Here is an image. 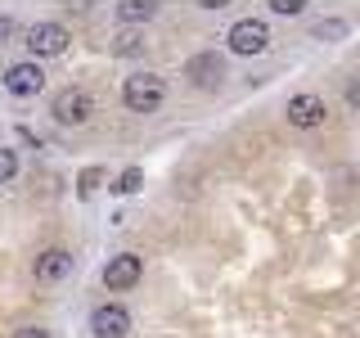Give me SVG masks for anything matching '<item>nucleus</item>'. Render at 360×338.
<instances>
[{"instance_id":"obj_19","label":"nucleus","mask_w":360,"mask_h":338,"mask_svg":"<svg viewBox=\"0 0 360 338\" xmlns=\"http://www.w3.org/2000/svg\"><path fill=\"white\" fill-rule=\"evenodd\" d=\"M347 108H356V113H360V77H356L352 86H347Z\"/></svg>"},{"instance_id":"obj_6","label":"nucleus","mask_w":360,"mask_h":338,"mask_svg":"<svg viewBox=\"0 0 360 338\" xmlns=\"http://www.w3.org/2000/svg\"><path fill=\"white\" fill-rule=\"evenodd\" d=\"M140 275H144V262L135 253H117V257H108V266H104V284L112 293H131L140 284Z\"/></svg>"},{"instance_id":"obj_16","label":"nucleus","mask_w":360,"mask_h":338,"mask_svg":"<svg viewBox=\"0 0 360 338\" xmlns=\"http://www.w3.org/2000/svg\"><path fill=\"white\" fill-rule=\"evenodd\" d=\"M112 50H117V54H140L144 50V37H140V32H122Z\"/></svg>"},{"instance_id":"obj_7","label":"nucleus","mask_w":360,"mask_h":338,"mask_svg":"<svg viewBox=\"0 0 360 338\" xmlns=\"http://www.w3.org/2000/svg\"><path fill=\"white\" fill-rule=\"evenodd\" d=\"M284 118H288V127L311 131V127H320V122H324V99L320 95H292L288 104H284Z\"/></svg>"},{"instance_id":"obj_1","label":"nucleus","mask_w":360,"mask_h":338,"mask_svg":"<svg viewBox=\"0 0 360 338\" xmlns=\"http://www.w3.org/2000/svg\"><path fill=\"white\" fill-rule=\"evenodd\" d=\"M167 99V82L153 73H135L122 82V104H127L131 113H158Z\"/></svg>"},{"instance_id":"obj_11","label":"nucleus","mask_w":360,"mask_h":338,"mask_svg":"<svg viewBox=\"0 0 360 338\" xmlns=\"http://www.w3.org/2000/svg\"><path fill=\"white\" fill-rule=\"evenodd\" d=\"M347 32H352V23L347 18H311V41H347Z\"/></svg>"},{"instance_id":"obj_4","label":"nucleus","mask_w":360,"mask_h":338,"mask_svg":"<svg viewBox=\"0 0 360 338\" xmlns=\"http://www.w3.org/2000/svg\"><path fill=\"white\" fill-rule=\"evenodd\" d=\"M22 45H27L37 59H54V54L68 50V32L59 27V23H32L27 37H22Z\"/></svg>"},{"instance_id":"obj_5","label":"nucleus","mask_w":360,"mask_h":338,"mask_svg":"<svg viewBox=\"0 0 360 338\" xmlns=\"http://www.w3.org/2000/svg\"><path fill=\"white\" fill-rule=\"evenodd\" d=\"M90 334L95 338H127L131 334V311L122 302H104L90 311Z\"/></svg>"},{"instance_id":"obj_9","label":"nucleus","mask_w":360,"mask_h":338,"mask_svg":"<svg viewBox=\"0 0 360 338\" xmlns=\"http://www.w3.org/2000/svg\"><path fill=\"white\" fill-rule=\"evenodd\" d=\"M185 73H189V82H194V86H217L221 77H225V63H221L217 50H198L194 59L185 63Z\"/></svg>"},{"instance_id":"obj_10","label":"nucleus","mask_w":360,"mask_h":338,"mask_svg":"<svg viewBox=\"0 0 360 338\" xmlns=\"http://www.w3.org/2000/svg\"><path fill=\"white\" fill-rule=\"evenodd\" d=\"M5 86L14 90V95H22V99H27V95H41V86H45V73H41L37 63H14V68L5 73Z\"/></svg>"},{"instance_id":"obj_17","label":"nucleus","mask_w":360,"mask_h":338,"mask_svg":"<svg viewBox=\"0 0 360 338\" xmlns=\"http://www.w3.org/2000/svg\"><path fill=\"white\" fill-rule=\"evenodd\" d=\"M270 9H275V14H302V0H275Z\"/></svg>"},{"instance_id":"obj_8","label":"nucleus","mask_w":360,"mask_h":338,"mask_svg":"<svg viewBox=\"0 0 360 338\" xmlns=\"http://www.w3.org/2000/svg\"><path fill=\"white\" fill-rule=\"evenodd\" d=\"M32 275H37L41 284H63V280L72 275V253H68V248H45L37 257V266H32Z\"/></svg>"},{"instance_id":"obj_13","label":"nucleus","mask_w":360,"mask_h":338,"mask_svg":"<svg viewBox=\"0 0 360 338\" xmlns=\"http://www.w3.org/2000/svg\"><path fill=\"white\" fill-rule=\"evenodd\" d=\"M99 185H104V167H86V172L77 176V194H82V199H90Z\"/></svg>"},{"instance_id":"obj_18","label":"nucleus","mask_w":360,"mask_h":338,"mask_svg":"<svg viewBox=\"0 0 360 338\" xmlns=\"http://www.w3.org/2000/svg\"><path fill=\"white\" fill-rule=\"evenodd\" d=\"M14 338H50V330H41V325H22V330H14Z\"/></svg>"},{"instance_id":"obj_2","label":"nucleus","mask_w":360,"mask_h":338,"mask_svg":"<svg viewBox=\"0 0 360 338\" xmlns=\"http://www.w3.org/2000/svg\"><path fill=\"white\" fill-rule=\"evenodd\" d=\"M50 113H54V122H59V127H86V122L95 118V95L82 90V86H68V90L54 95Z\"/></svg>"},{"instance_id":"obj_14","label":"nucleus","mask_w":360,"mask_h":338,"mask_svg":"<svg viewBox=\"0 0 360 338\" xmlns=\"http://www.w3.org/2000/svg\"><path fill=\"white\" fill-rule=\"evenodd\" d=\"M140 185H144V172H140V167H127V172L117 176V185H112V189H117V194H135Z\"/></svg>"},{"instance_id":"obj_15","label":"nucleus","mask_w":360,"mask_h":338,"mask_svg":"<svg viewBox=\"0 0 360 338\" xmlns=\"http://www.w3.org/2000/svg\"><path fill=\"white\" fill-rule=\"evenodd\" d=\"M14 176H18V154L0 144V185H9V180H14Z\"/></svg>"},{"instance_id":"obj_3","label":"nucleus","mask_w":360,"mask_h":338,"mask_svg":"<svg viewBox=\"0 0 360 338\" xmlns=\"http://www.w3.org/2000/svg\"><path fill=\"white\" fill-rule=\"evenodd\" d=\"M225 41H230L234 54H262L266 45H270V27H266L262 18H239L230 32H225Z\"/></svg>"},{"instance_id":"obj_12","label":"nucleus","mask_w":360,"mask_h":338,"mask_svg":"<svg viewBox=\"0 0 360 338\" xmlns=\"http://www.w3.org/2000/svg\"><path fill=\"white\" fill-rule=\"evenodd\" d=\"M158 18V5L149 0H131V5H117V23H149Z\"/></svg>"}]
</instances>
